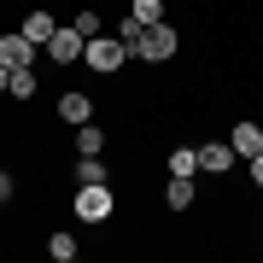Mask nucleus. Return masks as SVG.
Here are the masks:
<instances>
[{
  "instance_id": "obj_9",
  "label": "nucleus",
  "mask_w": 263,
  "mask_h": 263,
  "mask_svg": "<svg viewBox=\"0 0 263 263\" xmlns=\"http://www.w3.org/2000/svg\"><path fill=\"white\" fill-rule=\"evenodd\" d=\"M53 29H59V24H53V12H29V18H24V35L35 41V47H47Z\"/></svg>"
},
{
  "instance_id": "obj_6",
  "label": "nucleus",
  "mask_w": 263,
  "mask_h": 263,
  "mask_svg": "<svg viewBox=\"0 0 263 263\" xmlns=\"http://www.w3.org/2000/svg\"><path fill=\"white\" fill-rule=\"evenodd\" d=\"M240 152L234 146H222V141H211V146H199V170H211V176H222V170H234Z\"/></svg>"
},
{
  "instance_id": "obj_14",
  "label": "nucleus",
  "mask_w": 263,
  "mask_h": 263,
  "mask_svg": "<svg viewBox=\"0 0 263 263\" xmlns=\"http://www.w3.org/2000/svg\"><path fill=\"white\" fill-rule=\"evenodd\" d=\"M141 35H146V24L135 18V12H129V18H117V41H123V47H135Z\"/></svg>"
},
{
  "instance_id": "obj_21",
  "label": "nucleus",
  "mask_w": 263,
  "mask_h": 263,
  "mask_svg": "<svg viewBox=\"0 0 263 263\" xmlns=\"http://www.w3.org/2000/svg\"><path fill=\"white\" fill-rule=\"evenodd\" d=\"M6 88H12V65H0V94H6Z\"/></svg>"
},
{
  "instance_id": "obj_1",
  "label": "nucleus",
  "mask_w": 263,
  "mask_h": 263,
  "mask_svg": "<svg viewBox=\"0 0 263 263\" xmlns=\"http://www.w3.org/2000/svg\"><path fill=\"white\" fill-rule=\"evenodd\" d=\"M176 47H181V35H176V29H170V24H146V35L141 41H135V59H146V65H164V59H176Z\"/></svg>"
},
{
  "instance_id": "obj_8",
  "label": "nucleus",
  "mask_w": 263,
  "mask_h": 263,
  "mask_svg": "<svg viewBox=\"0 0 263 263\" xmlns=\"http://www.w3.org/2000/svg\"><path fill=\"white\" fill-rule=\"evenodd\" d=\"M228 146H234V152H246V158H257V152H263V129H257V123H234Z\"/></svg>"
},
{
  "instance_id": "obj_5",
  "label": "nucleus",
  "mask_w": 263,
  "mask_h": 263,
  "mask_svg": "<svg viewBox=\"0 0 263 263\" xmlns=\"http://www.w3.org/2000/svg\"><path fill=\"white\" fill-rule=\"evenodd\" d=\"M29 59H35V41H29L24 29H18V35H0V65H12V70H24Z\"/></svg>"
},
{
  "instance_id": "obj_20",
  "label": "nucleus",
  "mask_w": 263,
  "mask_h": 263,
  "mask_svg": "<svg viewBox=\"0 0 263 263\" xmlns=\"http://www.w3.org/2000/svg\"><path fill=\"white\" fill-rule=\"evenodd\" d=\"M252 181H257V187H263V152H257V158H252Z\"/></svg>"
},
{
  "instance_id": "obj_16",
  "label": "nucleus",
  "mask_w": 263,
  "mask_h": 263,
  "mask_svg": "<svg viewBox=\"0 0 263 263\" xmlns=\"http://www.w3.org/2000/svg\"><path fill=\"white\" fill-rule=\"evenodd\" d=\"M135 18L141 24H164V0H135Z\"/></svg>"
},
{
  "instance_id": "obj_17",
  "label": "nucleus",
  "mask_w": 263,
  "mask_h": 263,
  "mask_svg": "<svg viewBox=\"0 0 263 263\" xmlns=\"http://www.w3.org/2000/svg\"><path fill=\"white\" fill-rule=\"evenodd\" d=\"M76 181H105V164L100 158H82V164H76Z\"/></svg>"
},
{
  "instance_id": "obj_15",
  "label": "nucleus",
  "mask_w": 263,
  "mask_h": 263,
  "mask_svg": "<svg viewBox=\"0 0 263 263\" xmlns=\"http://www.w3.org/2000/svg\"><path fill=\"white\" fill-rule=\"evenodd\" d=\"M47 252H53V263H70V257H76V240H70V234H53Z\"/></svg>"
},
{
  "instance_id": "obj_18",
  "label": "nucleus",
  "mask_w": 263,
  "mask_h": 263,
  "mask_svg": "<svg viewBox=\"0 0 263 263\" xmlns=\"http://www.w3.org/2000/svg\"><path fill=\"white\" fill-rule=\"evenodd\" d=\"M76 29H82V35H100V12H76V18H70Z\"/></svg>"
},
{
  "instance_id": "obj_12",
  "label": "nucleus",
  "mask_w": 263,
  "mask_h": 263,
  "mask_svg": "<svg viewBox=\"0 0 263 263\" xmlns=\"http://www.w3.org/2000/svg\"><path fill=\"white\" fill-rule=\"evenodd\" d=\"M199 170V146H176L170 152V176H193Z\"/></svg>"
},
{
  "instance_id": "obj_7",
  "label": "nucleus",
  "mask_w": 263,
  "mask_h": 263,
  "mask_svg": "<svg viewBox=\"0 0 263 263\" xmlns=\"http://www.w3.org/2000/svg\"><path fill=\"white\" fill-rule=\"evenodd\" d=\"M59 117L82 129V123H94V100H88V94H65V100H59Z\"/></svg>"
},
{
  "instance_id": "obj_2",
  "label": "nucleus",
  "mask_w": 263,
  "mask_h": 263,
  "mask_svg": "<svg viewBox=\"0 0 263 263\" xmlns=\"http://www.w3.org/2000/svg\"><path fill=\"white\" fill-rule=\"evenodd\" d=\"M76 216L82 222H105L111 216V187L105 181H76Z\"/></svg>"
},
{
  "instance_id": "obj_3",
  "label": "nucleus",
  "mask_w": 263,
  "mask_h": 263,
  "mask_svg": "<svg viewBox=\"0 0 263 263\" xmlns=\"http://www.w3.org/2000/svg\"><path fill=\"white\" fill-rule=\"evenodd\" d=\"M123 53H129V47H123L117 35H88V47H82V65H94L100 76H111V70L123 65Z\"/></svg>"
},
{
  "instance_id": "obj_10",
  "label": "nucleus",
  "mask_w": 263,
  "mask_h": 263,
  "mask_svg": "<svg viewBox=\"0 0 263 263\" xmlns=\"http://www.w3.org/2000/svg\"><path fill=\"white\" fill-rule=\"evenodd\" d=\"M164 199H170V211H187V205H193V176H170Z\"/></svg>"
},
{
  "instance_id": "obj_11",
  "label": "nucleus",
  "mask_w": 263,
  "mask_h": 263,
  "mask_svg": "<svg viewBox=\"0 0 263 263\" xmlns=\"http://www.w3.org/2000/svg\"><path fill=\"white\" fill-rule=\"evenodd\" d=\"M76 152H82V158H100V152H105V135L94 129V123H82V129H76Z\"/></svg>"
},
{
  "instance_id": "obj_4",
  "label": "nucleus",
  "mask_w": 263,
  "mask_h": 263,
  "mask_svg": "<svg viewBox=\"0 0 263 263\" xmlns=\"http://www.w3.org/2000/svg\"><path fill=\"white\" fill-rule=\"evenodd\" d=\"M82 47H88V35L76 24H59L53 29V41H47V59H59V65H76L82 59Z\"/></svg>"
},
{
  "instance_id": "obj_13",
  "label": "nucleus",
  "mask_w": 263,
  "mask_h": 263,
  "mask_svg": "<svg viewBox=\"0 0 263 263\" xmlns=\"http://www.w3.org/2000/svg\"><path fill=\"white\" fill-rule=\"evenodd\" d=\"M6 94H12V100H35V70H29V65L12 70V88H6Z\"/></svg>"
},
{
  "instance_id": "obj_19",
  "label": "nucleus",
  "mask_w": 263,
  "mask_h": 263,
  "mask_svg": "<svg viewBox=\"0 0 263 263\" xmlns=\"http://www.w3.org/2000/svg\"><path fill=\"white\" fill-rule=\"evenodd\" d=\"M12 187H18V181H12L6 170H0V205H6V199H12Z\"/></svg>"
}]
</instances>
